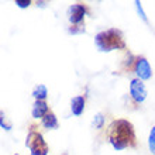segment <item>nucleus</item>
<instances>
[{"label": "nucleus", "mask_w": 155, "mask_h": 155, "mask_svg": "<svg viewBox=\"0 0 155 155\" xmlns=\"http://www.w3.org/2000/svg\"><path fill=\"white\" fill-rule=\"evenodd\" d=\"M135 74L140 76V79L147 81L151 78V66L148 64L145 58H138L137 64H135Z\"/></svg>", "instance_id": "5"}, {"label": "nucleus", "mask_w": 155, "mask_h": 155, "mask_svg": "<svg viewBox=\"0 0 155 155\" xmlns=\"http://www.w3.org/2000/svg\"><path fill=\"white\" fill-rule=\"evenodd\" d=\"M96 45L100 51H111L116 48H123L124 41L121 38V34L117 30H109L96 35Z\"/></svg>", "instance_id": "2"}, {"label": "nucleus", "mask_w": 155, "mask_h": 155, "mask_svg": "<svg viewBox=\"0 0 155 155\" xmlns=\"http://www.w3.org/2000/svg\"><path fill=\"white\" fill-rule=\"evenodd\" d=\"M148 145H150L151 152L155 155V127L151 128V134H150V140H148Z\"/></svg>", "instance_id": "11"}, {"label": "nucleus", "mask_w": 155, "mask_h": 155, "mask_svg": "<svg viewBox=\"0 0 155 155\" xmlns=\"http://www.w3.org/2000/svg\"><path fill=\"white\" fill-rule=\"evenodd\" d=\"M47 114H48V106H47V103H44L42 100H37V102L34 103V107H33V117L44 118Z\"/></svg>", "instance_id": "7"}, {"label": "nucleus", "mask_w": 155, "mask_h": 155, "mask_svg": "<svg viewBox=\"0 0 155 155\" xmlns=\"http://www.w3.org/2000/svg\"><path fill=\"white\" fill-rule=\"evenodd\" d=\"M42 124H44L47 128H57V127H58L57 117H55L52 113H48V114L42 118Z\"/></svg>", "instance_id": "9"}, {"label": "nucleus", "mask_w": 155, "mask_h": 155, "mask_svg": "<svg viewBox=\"0 0 155 155\" xmlns=\"http://www.w3.org/2000/svg\"><path fill=\"white\" fill-rule=\"evenodd\" d=\"M16 4L18 6V7L24 8V7H28L30 6V2L28 0H16Z\"/></svg>", "instance_id": "13"}, {"label": "nucleus", "mask_w": 155, "mask_h": 155, "mask_svg": "<svg viewBox=\"0 0 155 155\" xmlns=\"http://www.w3.org/2000/svg\"><path fill=\"white\" fill-rule=\"evenodd\" d=\"M47 94H48V92H47V87H45L44 85L35 86V89H34V92H33V96L37 99V100H44V99L47 97Z\"/></svg>", "instance_id": "10"}, {"label": "nucleus", "mask_w": 155, "mask_h": 155, "mask_svg": "<svg viewBox=\"0 0 155 155\" xmlns=\"http://www.w3.org/2000/svg\"><path fill=\"white\" fill-rule=\"evenodd\" d=\"M130 93H131V97L134 99L137 103L144 102L145 97H147V89H145L144 83L140 81V79H134V81H131Z\"/></svg>", "instance_id": "4"}, {"label": "nucleus", "mask_w": 155, "mask_h": 155, "mask_svg": "<svg viewBox=\"0 0 155 155\" xmlns=\"http://www.w3.org/2000/svg\"><path fill=\"white\" fill-rule=\"evenodd\" d=\"M71 109H72V113L75 116H81L83 113V109H85V99H83V96H76V97L72 99Z\"/></svg>", "instance_id": "8"}, {"label": "nucleus", "mask_w": 155, "mask_h": 155, "mask_svg": "<svg viewBox=\"0 0 155 155\" xmlns=\"http://www.w3.org/2000/svg\"><path fill=\"white\" fill-rule=\"evenodd\" d=\"M85 7L82 6V4H74V6H71L69 10H68V14H69V20L71 23H81L83 20V17H85Z\"/></svg>", "instance_id": "6"}, {"label": "nucleus", "mask_w": 155, "mask_h": 155, "mask_svg": "<svg viewBox=\"0 0 155 155\" xmlns=\"http://www.w3.org/2000/svg\"><path fill=\"white\" fill-rule=\"evenodd\" d=\"M27 147L31 150V155H47L48 154V147L45 141L42 140L41 134L35 133V131H31L27 137Z\"/></svg>", "instance_id": "3"}, {"label": "nucleus", "mask_w": 155, "mask_h": 155, "mask_svg": "<svg viewBox=\"0 0 155 155\" xmlns=\"http://www.w3.org/2000/svg\"><path fill=\"white\" fill-rule=\"evenodd\" d=\"M103 123H104V117H103L100 113H99V114H96V117H94V120H93L94 127H96V128H102Z\"/></svg>", "instance_id": "12"}, {"label": "nucleus", "mask_w": 155, "mask_h": 155, "mask_svg": "<svg viewBox=\"0 0 155 155\" xmlns=\"http://www.w3.org/2000/svg\"><path fill=\"white\" fill-rule=\"evenodd\" d=\"M135 4H137V10H138V13L141 14V17H143L144 20H147V18H145V14H144V12H143V8H141V3H140V2H135Z\"/></svg>", "instance_id": "14"}, {"label": "nucleus", "mask_w": 155, "mask_h": 155, "mask_svg": "<svg viewBox=\"0 0 155 155\" xmlns=\"http://www.w3.org/2000/svg\"><path fill=\"white\" fill-rule=\"evenodd\" d=\"M134 140V131L133 126L126 120L114 121L111 126V135L110 143L116 150H123L130 145V141Z\"/></svg>", "instance_id": "1"}]
</instances>
